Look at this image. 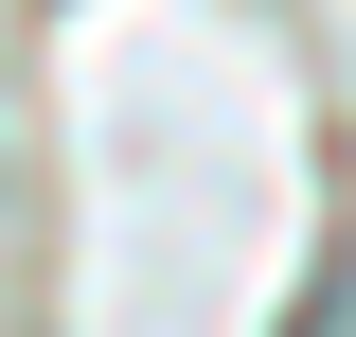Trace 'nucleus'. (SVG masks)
I'll return each instance as SVG.
<instances>
[{"label":"nucleus","instance_id":"nucleus-1","mask_svg":"<svg viewBox=\"0 0 356 337\" xmlns=\"http://www.w3.org/2000/svg\"><path fill=\"white\" fill-rule=\"evenodd\" d=\"M285 337H356V284H303V320H285Z\"/></svg>","mask_w":356,"mask_h":337}]
</instances>
